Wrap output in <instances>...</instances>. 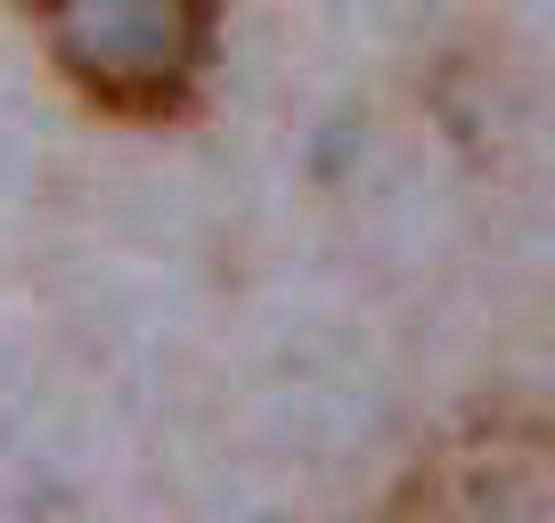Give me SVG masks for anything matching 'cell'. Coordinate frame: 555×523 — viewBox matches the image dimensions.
<instances>
[{
  "label": "cell",
  "mask_w": 555,
  "mask_h": 523,
  "mask_svg": "<svg viewBox=\"0 0 555 523\" xmlns=\"http://www.w3.org/2000/svg\"><path fill=\"white\" fill-rule=\"evenodd\" d=\"M547 434L531 418H474L416 458L392 523H547Z\"/></svg>",
  "instance_id": "cell-2"
},
{
  "label": "cell",
  "mask_w": 555,
  "mask_h": 523,
  "mask_svg": "<svg viewBox=\"0 0 555 523\" xmlns=\"http://www.w3.org/2000/svg\"><path fill=\"white\" fill-rule=\"evenodd\" d=\"M50 66L115 123H172L205 90L221 0H25Z\"/></svg>",
  "instance_id": "cell-1"
}]
</instances>
